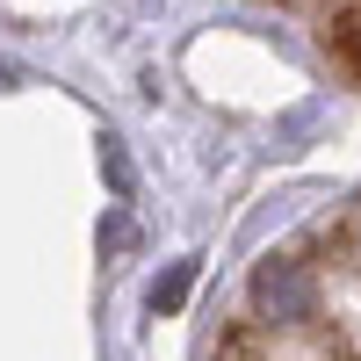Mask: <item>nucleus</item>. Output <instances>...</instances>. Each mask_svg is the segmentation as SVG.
<instances>
[{"label":"nucleus","mask_w":361,"mask_h":361,"mask_svg":"<svg viewBox=\"0 0 361 361\" xmlns=\"http://www.w3.org/2000/svg\"><path fill=\"white\" fill-rule=\"evenodd\" d=\"M253 296H260V318L267 325H304L318 318V267L304 260H260V275H253Z\"/></svg>","instance_id":"obj_1"},{"label":"nucleus","mask_w":361,"mask_h":361,"mask_svg":"<svg viewBox=\"0 0 361 361\" xmlns=\"http://www.w3.org/2000/svg\"><path fill=\"white\" fill-rule=\"evenodd\" d=\"M188 275H195V267H188V260H180V267H173V275H166V282L152 289V304H159V311H173V304H180V296H188Z\"/></svg>","instance_id":"obj_2"}]
</instances>
